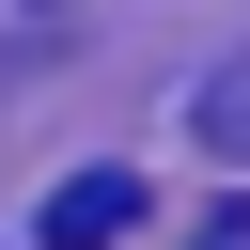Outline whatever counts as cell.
Returning a JSON list of instances; mask_svg holds the SVG:
<instances>
[{
	"instance_id": "obj_1",
	"label": "cell",
	"mask_w": 250,
	"mask_h": 250,
	"mask_svg": "<svg viewBox=\"0 0 250 250\" xmlns=\"http://www.w3.org/2000/svg\"><path fill=\"white\" fill-rule=\"evenodd\" d=\"M125 219H141V172H62V188L31 203V234H47V250H109Z\"/></svg>"
},
{
	"instance_id": "obj_2",
	"label": "cell",
	"mask_w": 250,
	"mask_h": 250,
	"mask_svg": "<svg viewBox=\"0 0 250 250\" xmlns=\"http://www.w3.org/2000/svg\"><path fill=\"white\" fill-rule=\"evenodd\" d=\"M188 125H203V156H250V47H234L203 94H188Z\"/></svg>"
},
{
	"instance_id": "obj_3",
	"label": "cell",
	"mask_w": 250,
	"mask_h": 250,
	"mask_svg": "<svg viewBox=\"0 0 250 250\" xmlns=\"http://www.w3.org/2000/svg\"><path fill=\"white\" fill-rule=\"evenodd\" d=\"M188 250H250V203H219V219H203V234H188Z\"/></svg>"
}]
</instances>
